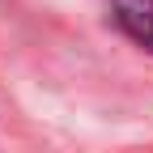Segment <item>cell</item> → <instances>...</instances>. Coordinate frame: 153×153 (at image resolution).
I'll list each match as a JSON object with an SVG mask.
<instances>
[{
  "mask_svg": "<svg viewBox=\"0 0 153 153\" xmlns=\"http://www.w3.org/2000/svg\"><path fill=\"white\" fill-rule=\"evenodd\" d=\"M115 22H119L140 47L153 51V0H111Z\"/></svg>",
  "mask_w": 153,
  "mask_h": 153,
  "instance_id": "obj_1",
  "label": "cell"
}]
</instances>
